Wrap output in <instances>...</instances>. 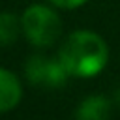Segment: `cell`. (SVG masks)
<instances>
[{"label": "cell", "mask_w": 120, "mask_h": 120, "mask_svg": "<svg viewBox=\"0 0 120 120\" xmlns=\"http://www.w3.org/2000/svg\"><path fill=\"white\" fill-rule=\"evenodd\" d=\"M51 6L54 8H62V9H75V8H81L84 6L88 0H47Z\"/></svg>", "instance_id": "cell-7"}, {"label": "cell", "mask_w": 120, "mask_h": 120, "mask_svg": "<svg viewBox=\"0 0 120 120\" xmlns=\"http://www.w3.org/2000/svg\"><path fill=\"white\" fill-rule=\"evenodd\" d=\"M58 58L71 77H96L109 62V45L94 30H75L64 39Z\"/></svg>", "instance_id": "cell-1"}, {"label": "cell", "mask_w": 120, "mask_h": 120, "mask_svg": "<svg viewBox=\"0 0 120 120\" xmlns=\"http://www.w3.org/2000/svg\"><path fill=\"white\" fill-rule=\"evenodd\" d=\"M22 99V84L19 77L0 66V112H9Z\"/></svg>", "instance_id": "cell-4"}, {"label": "cell", "mask_w": 120, "mask_h": 120, "mask_svg": "<svg viewBox=\"0 0 120 120\" xmlns=\"http://www.w3.org/2000/svg\"><path fill=\"white\" fill-rule=\"evenodd\" d=\"M24 75L30 84L45 86V88H60L71 77L58 56L51 58V56H43V54H32L26 60Z\"/></svg>", "instance_id": "cell-3"}, {"label": "cell", "mask_w": 120, "mask_h": 120, "mask_svg": "<svg viewBox=\"0 0 120 120\" xmlns=\"http://www.w3.org/2000/svg\"><path fill=\"white\" fill-rule=\"evenodd\" d=\"M22 36L34 47H49L56 43L62 34V21L54 8L45 4H32L21 15Z\"/></svg>", "instance_id": "cell-2"}, {"label": "cell", "mask_w": 120, "mask_h": 120, "mask_svg": "<svg viewBox=\"0 0 120 120\" xmlns=\"http://www.w3.org/2000/svg\"><path fill=\"white\" fill-rule=\"evenodd\" d=\"M114 98H116V101L120 103V88H116V92H114Z\"/></svg>", "instance_id": "cell-8"}, {"label": "cell", "mask_w": 120, "mask_h": 120, "mask_svg": "<svg viewBox=\"0 0 120 120\" xmlns=\"http://www.w3.org/2000/svg\"><path fill=\"white\" fill-rule=\"evenodd\" d=\"M19 34H22L21 19L15 13L2 11L0 13V45H11L17 41Z\"/></svg>", "instance_id": "cell-6"}, {"label": "cell", "mask_w": 120, "mask_h": 120, "mask_svg": "<svg viewBox=\"0 0 120 120\" xmlns=\"http://www.w3.org/2000/svg\"><path fill=\"white\" fill-rule=\"evenodd\" d=\"M111 114V99L101 94L86 96L77 107L75 120H109Z\"/></svg>", "instance_id": "cell-5"}]
</instances>
